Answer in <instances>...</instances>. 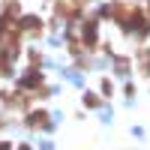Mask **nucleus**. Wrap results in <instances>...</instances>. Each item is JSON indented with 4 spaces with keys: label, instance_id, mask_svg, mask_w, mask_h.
<instances>
[{
    "label": "nucleus",
    "instance_id": "2",
    "mask_svg": "<svg viewBox=\"0 0 150 150\" xmlns=\"http://www.w3.org/2000/svg\"><path fill=\"white\" fill-rule=\"evenodd\" d=\"M30 126H45V114H42V111L30 114Z\"/></svg>",
    "mask_w": 150,
    "mask_h": 150
},
{
    "label": "nucleus",
    "instance_id": "1",
    "mask_svg": "<svg viewBox=\"0 0 150 150\" xmlns=\"http://www.w3.org/2000/svg\"><path fill=\"white\" fill-rule=\"evenodd\" d=\"M21 27H24V30H39V18H24Z\"/></svg>",
    "mask_w": 150,
    "mask_h": 150
}]
</instances>
